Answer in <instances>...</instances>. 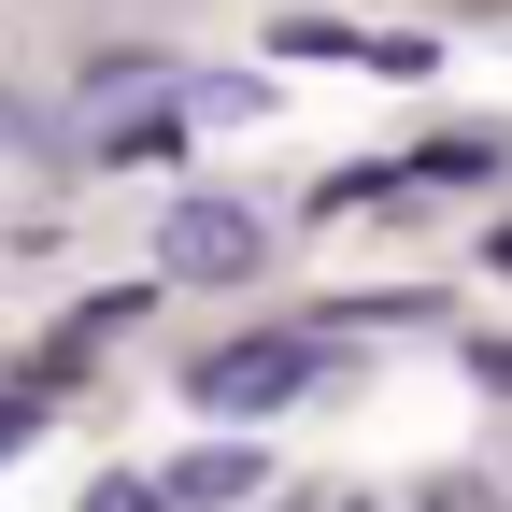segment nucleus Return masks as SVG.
I'll return each mask as SVG.
<instances>
[{
  "label": "nucleus",
  "instance_id": "20e7f679",
  "mask_svg": "<svg viewBox=\"0 0 512 512\" xmlns=\"http://www.w3.org/2000/svg\"><path fill=\"white\" fill-rule=\"evenodd\" d=\"M86 512H171V498H157V484H100Z\"/></svg>",
  "mask_w": 512,
  "mask_h": 512
},
{
  "label": "nucleus",
  "instance_id": "f03ea898",
  "mask_svg": "<svg viewBox=\"0 0 512 512\" xmlns=\"http://www.w3.org/2000/svg\"><path fill=\"white\" fill-rule=\"evenodd\" d=\"M171 271H200V285H228V271H256V214H228V200H171Z\"/></svg>",
  "mask_w": 512,
  "mask_h": 512
},
{
  "label": "nucleus",
  "instance_id": "f257e3e1",
  "mask_svg": "<svg viewBox=\"0 0 512 512\" xmlns=\"http://www.w3.org/2000/svg\"><path fill=\"white\" fill-rule=\"evenodd\" d=\"M299 384H313V342H228V356H200V399H214V413L299 399Z\"/></svg>",
  "mask_w": 512,
  "mask_h": 512
},
{
  "label": "nucleus",
  "instance_id": "7ed1b4c3",
  "mask_svg": "<svg viewBox=\"0 0 512 512\" xmlns=\"http://www.w3.org/2000/svg\"><path fill=\"white\" fill-rule=\"evenodd\" d=\"M157 498H185V512H228V498H256V456H228V441H214V456H185Z\"/></svg>",
  "mask_w": 512,
  "mask_h": 512
},
{
  "label": "nucleus",
  "instance_id": "39448f33",
  "mask_svg": "<svg viewBox=\"0 0 512 512\" xmlns=\"http://www.w3.org/2000/svg\"><path fill=\"white\" fill-rule=\"evenodd\" d=\"M470 370H484V384H512V342H470Z\"/></svg>",
  "mask_w": 512,
  "mask_h": 512
}]
</instances>
